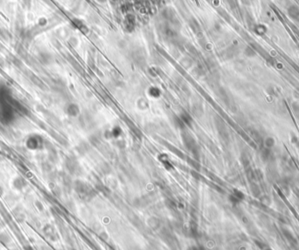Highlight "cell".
<instances>
[{"label": "cell", "instance_id": "obj_1", "mask_svg": "<svg viewBox=\"0 0 299 250\" xmlns=\"http://www.w3.org/2000/svg\"><path fill=\"white\" fill-rule=\"evenodd\" d=\"M287 13L290 18L295 20L299 19V7L296 5H291L287 8Z\"/></svg>", "mask_w": 299, "mask_h": 250}, {"label": "cell", "instance_id": "obj_2", "mask_svg": "<svg viewBox=\"0 0 299 250\" xmlns=\"http://www.w3.org/2000/svg\"><path fill=\"white\" fill-rule=\"evenodd\" d=\"M26 185V181L22 178V177H17L14 181H13V186L18 189V190H21L23 187Z\"/></svg>", "mask_w": 299, "mask_h": 250}, {"label": "cell", "instance_id": "obj_3", "mask_svg": "<svg viewBox=\"0 0 299 250\" xmlns=\"http://www.w3.org/2000/svg\"><path fill=\"white\" fill-rule=\"evenodd\" d=\"M264 145H265L266 148L271 149L275 145V139H273L272 137H267L266 139H264Z\"/></svg>", "mask_w": 299, "mask_h": 250}, {"label": "cell", "instance_id": "obj_4", "mask_svg": "<svg viewBox=\"0 0 299 250\" xmlns=\"http://www.w3.org/2000/svg\"><path fill=\"white\" fill-rule=\"evenodd\" d=\"M292 107H293V109H294V111H295V113H296L297 116H299V105L296 104H294L292 105Z\"/></svg>", "mask_w": 299, "mask_h": 250}]
</instances>
